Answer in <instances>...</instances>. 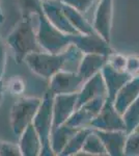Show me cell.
Masks as SVG:
<instances>
[{
    "mask_svg": "<svg viewBox=\"0 0 139 156\" xmlns=\"http://www.w3.org/2000/svg\"><path fill=\"white\" fill-rule=\"evenodd\" d=\"M125 156H139V129L128 133Z\"/></svg>",
    "mask_w": 139,
    "mask_h": 156,
    "instance_id": "cell-25",
    "label": "cell"
},
{
    "mask_svg": "<svg viewBox=\"0 0 139 156\" xmlns=\"http://www.w3.org/2000/svg\"><path fill=\"white\" fill-rule=\"evenodd\" d=\"M93 130L103 142L108 155L125 156V146L128 135L125 130H112V131Z\"/></svg>",
    "mask_w": 139,
    "mask_h": 156,
    "instance_id": "cell-14",
    "label": "cell"
},
{
    "mask_svg": "<svg viewBox=\"0 0 139 156\" xmlns=\"http://www.w3.org/2000/svg\"><path fill=\"white\" fill-rule=\"evenodd\" d=\"M7 64V53H6V46L3 42L0 40V80L4 76Z\"/></svg>",
    "mask_w": 139,
    "mask_h": 156,
    "instance_id": "cell-31",
    "label": "cell"
},
{
    "mask_svg": "<svg viewBox=\"0 0 139 156\" xmlns=\"http://www.w3.org/2000/svg\"><path fill=\"white\" fill-rule=\"evenodd\" d=\"M6 43L14 52L17 64L24 62L25 57L31 52L41 51L36 39V30L32 27V17H22L9 34Z\"/></svg>",
    "mask_w": 139,
    "mask_h": 156,
    "instance_id": "cell-2",
    "label": "cell"
},
{
    "mask_svg": "<svg viewBox=\"0 0 139 156\" xmlns=\"http://www.w3.org/2000/svg\"><path fill=\"white\" fill-rule=\"evenodd\" d=\"M60 1L74 7L77 11L82 12L83 15H85L99 0H60Z\"/></svg>",
    "mask_w": 139,
    "mask_h": 156,
    "instance_id": "cell-27",
    "label": "cell"
},
{
    "mask_svg": "<svg viewBox=\"0 0 139 156\" xmlns=\"http://www.w3.org/2000/svg\"><path fill=\"white\" fill-rule=\"evenodd\" d=\"M97 97H107V87L101 72L84 81L82 87L78 92L76 109Z\"/></svg>",
    "mask_w": 139,
    "mask_h": 156,
    "instance_id": "cell-13",
    "label": "cell"
},
{
    "mask_svg": "<svg viewBox=\"0 0 139 156\" xmlns=\"http://www.w3.org/2000/svg\"><path fill=\"white\" fill-rule=\"evenodd\" d=\"M36 39L42 50L50 53H60L72 45L71 34H67L49 21L44 12L37 15Z\"/></svg>",
    "mask_w": 139,
    "mask_h": 156,
    "instance_id": "cell-3",
    "label": "cell"
},
{
    "mask_svg": "<svg viewBox=\"0 0 139 156\" xmlns=\"http://www.w3.org/2000/svg\"><path fill=\"white\" fill-rule=\"evenodd\" d=\"M2 99H3V83L2 80H0V104L2 103Z\"/></svg>",
    "mask_w": 139,
    "mask_h": 156,
    "instance_id": "cell-32",
    "label": "cell"
},
{
    "mask_svg": "<svg viewBox=\"0 0 139 156\" xmlns=\"http://www.w3.org/2000/svg\"><path fill=\"white\" fill-rule=\"evenodd\" d=\"M101 73H102L106 87H107V98L111 100H114L118 90L122 89L123 85L128 80H130L133 77L126 71L115 70L108 62H106L105 66L102 68Z\"/></svg>",
    "mask_w": 139,
    "mask_h": 156,
    "instance_id": "cell-15",
    "label": "cell"
},
{
    "mask_svg": "<svg viewBox=\"0 0 139 156\" xmlns=\"http://www.w3.org/2000/svg\"><path fill=\"white\" fill-rule=\"evenodd\" d=\"M3 21H4V15L1 9V4H0V23H3Z\"/></svg>",
    "mask_w": 139,
    "mask_h": 156,
    "instance_id": "cell-33",
    "label": "cell"
},
{
    "mask_svg": "<svg viewBox=\"0 0 139 156\" xmlns=\"http://www.w3.org/2000/svg\"><path fill=\"white\" fill-rule=\"evenodd\" d=\"M0 156H22L19 144L0 140Z\"/></svg>",
    "mask_w": 139,
    "mask_h": 156,
    "instance_id": "cell-28",
    "label": "cell"
},
{
    "mask_svg": "<svg viewBox=\"0 0 139 156\" xmlns=\"http://www.w3.org/2000/svg\"><path fill=\"white\" fill-rule=\"evenodd\" d=\"M77 95L78 93L54 95L52 130L65 124L71 115L74 114L77 105Z\"/></svg>",
    "mask_w": 139,
    "mask_h": 156,
    "instance_id": "cell-12",
    "label": "cell"
},
{
    "mask_svg": "<svg viewBox=\"0 0 139 156\" xmlns=\"http://www.w3.org/2000/svg\"><path fill=\"white\" fill-rule=\"evenodd\" d=\"M126 125V131L130 133L139 129V96L122 115Z\"/></svg>",
    "mask_w": 139,
    "mask_h": 156,
    "instance_id": "cell-23",
    "label": "cell"
},
{
    "mask_svg": "<svg viewBox=\"0 0 139 156\" xmlns=\"http://www.w3.org/2000/svg\"><path fill=\"white\" fill-rule=\"evenodd\" d=\"M71 42L75 45L83 54L93 53L108 56L114 50L111 48L110 43L103 39L97 31L92 34H77L71 36Z\"/></svg>",
    "mask_w": 139,
    "mask_h": 156,
    "instance_id": "cell-7",
    "label": "cell"
},
{
    "mask_svg": "<svg viewBox=\"0 0 139 156\" xmlns=\"http://www.w3.org/2000/svg\"><path fill=\"white\" fill-rule=\"evenodd\" d=\"M78 155H97V156H105L108 155L107 151L105 149V146L99 135L92 131L87 135L84 145L82 147L81 152L78 153Z\"/></svg>",
    "mask_w": 139,
    "mask_h": 156,
    "instance_id": "cell-22",
    "label": "cell"
},
{
    "mask_svg": "<svg viewBox=\"0 0 139 156\" xmlns=\"http://www.w3.org/2000/svg\"><path fill=\"white\" fill-rule=\"evenodd\" d=\"M22 17H32L43 12V0H18Z\"/></svg>",
    "mask_w": 139,
    "mask_h": 156,
    "instance_id": "cell-24",
    "label": "cell"
},
{
    "mask_svg": "<svg viewBox=\"0 0 139 156\" xmlns=\"http://www.w3.org/2000/svg\"><path fill=\"white\" fill-rule=\"evenodd\" d=\"M62 4V9H64L65 16L69 19V21L71 22V24L77 29V31L79 34H92V32L96 31L92 27V24L89 23L87 21V19H85L84 15L82 12H80L79 11H77L74 7L68 5V4L61 2Z\"/></svg>",
    "mask_w": 139,
    "mask_h": 156,
    "instance_id": "cell-20",
    "label": "cell"
},
{
    "mask_svg": "<svg viewBox=\"0 0 139 156\" xmlns=\"http://www.w3.org/2000/svg\"><path fill=\"white\" fill-rule=\"evenodd\" d=\"M139 96V74L128 80L118 90L113 100V104L118 112L123 115L125 110L135 101Z\"/></svg>",
    "mask_w": 139,
    "mask_h": 156,
    "instance_id": "cell-16",
    "label": "cell"
},
{
    "mask_svg": "<svg viewBox=\"0 0 139 156\" xmlns=\"http://www.w3.org/2000/svg\"><path fill=\"white\" fill-rule=\"evenodd\" d=\"M53 101L54 94L48 90L42 98L41 105L32 121V124L42 140V150L40 156L55 155L50 146V134L53 127Z\"/></svg>",
    "mask_w": 139,
    "mask_h": 156,
    "instance_id": "cell-4",
    "label": "cell"
},
{
    "mask_svg": "<svg viewBox=\"0 0 139 156\" xmlns=\"http://www.w3.org/2000/svg\"><path fill=\"white\" fill-rule=\"evenodd\" d=\"M107 62L112 68L118 71H126V62H127V56L116 53V52H112L111 54L108 55Z\"/></svg>",
    "mask_w": 139,
    "mask_h": 156,
    "instance_id": "cell-29",
    "label": "cell"
},
{
    "mask_svg": "<svg viewBox=\"0 0 139 156\" xmlns=\"http://www.w3.org/2000/svg\"><path fill=\"white\" fill-rule=\"evenodd\" d=\"M113 1L114 0H99L92 23L93 29L109 43L113 21Z\"/></svg>",
    "mask_w": 139,
    "mask_h": 156,
    "instance_id": "cell-11",
    "label": "cell"
},
{
    "mask_svg": "<svg viewBox=\"0 0 139 156\" xmlns=\"http://www.w3.org/2000/svg\"><path fill=\"white\" fill-rule=\"evenodd\" d=\"M92 131V128L90 127H85L78 129L74 134L72 135V137L69 140L68 144L65 145L64 149L62 150L60 156H74L78 155V153L81 152L82 147L84 145V142L86 140L87 135Z\"/></svg>",
    "mask_w": 139,
    "mask_h": 156,
    "instance_id": "cell-21",
    "label": "cell"
},
{
    "mask_svg": "<svg viewBox=\"0 0 139 156\" xmlns=\"http://www.w3.org/2000/svg\"><path fill=\"white\" fill-rule=\"evenodd\" d=\"M83 53L75 45H71L65 51L60 53H50L44 50L31 52L25 57L24 62L30 71L45 79H50L60 70H68L67 67L79 65Z\"/></svg>",
    "mask_w": 139,
    "mask_h": 156,
    "instance_id": "cell-1",
    "label": "cell"
},
{
    "mask_svg": "<svg viewBox=\"0 0 139 156\" xmlns=\"http://www.w3.org/2000/svg\"><path fill=\"white\" fill-rule=\"evenodd\" d=\"M107 59L108 56L102 54H83L77 67V72L81 75L85 81L97 73L101 72L102 68L107 62Z\"/></svg>",
    "mask_w": 139,
    "mask_h": 156,
    "instance_id": "cell-18",
    "label": "cell"
},
{
    "mask_svg": "<svg viewBox=\"0 0 139 156\" xmlns=\"http://www.w3.org/2000/svg\"><path fill=\"white\" fill-rule=\"evenodd\" d=\"M77 130L78 129L68 126L67 124L60 125L59 127L52 130L51 134H50V146H51L55 155L60 156L65 145L68 144L69 140Z\"/></svg>",
    "mask_w": 139,
    "mask_h": 156,
    "instance_id": "cell-19",
    "label": "cell"
},
{
    "mask_svg": "<svg viewBox=\"0 0 139 156\" xmlns=\"http://www.w3.org/2000/svg\"><path fill=\"white\" fill-rule=\"evenodd\" d=\"M107 97H97L78 107L65 124L75 129L90 127V123L102 109Z\"/></svg>",
    "mask_w": 139,
    "mask_h": 156,
    "instance_id": "cell-9",
    "label": "cell"
},
{
    "mask_svg": "<svg viewBox=\"0 0 139 156\" xmlns=\"http://www.w3.org/2000/svg\"><path fill=\"white\" fill-rule=\"evenodd\" d=\"M42 102V98L21 97L12 104L9 121L12 132L20 136L25 128L31 124Z\"/></svg>",
    "mask_w": 139,
    "mask_h": 156,
    "instance_id": "cell-5",
    "label": "cell"
},
{
    "mask_svg": "<svg viewBox=\"0 0 139 156\" xmlns=\"http://www.w3.org/2000/svg\"><path fill=\"white\" fill-rule=\"evenodd\" d=\"M84 83V79L77 71L60 70L49 79V90L54 95L78 93Z\"/></svg>",
    "mask_w": 139,
    "mask_h": 156,
    "instance_id": "cell-8",
    "label": "cell"
},
{
    "mask_svg": "<svg viewBox=\"0 0 139 156\" xmlns=\"http://www.w3.org/2000/svg\"><path fill=\"white\" fill-rule=\"evenodd\" d=\"M43 12L60 31L71 36L79 34L65 16L60 0H43Z\"/></svg>",
    "mask_w": 139,
    "mask_h": 156,
    "instance_id": "cell-10",
    "label": "cell"
},
{
    "mask_svg": "<svg viewBox=\"0 0 139 156\" xmlns=\"http://www.w3.org/2000/svg\"><path fill=\"white\" fill-rule=\"evenodd\" d=\"M25 89H26V83L23 78L20 76H12L7 80L6 90H9V94L14 96L22 95L25 92Z\"/></svg>",
    "mask_w": 139,
    "mask_h": 156,
    "instance_id": "cell-26",
    "label": "cell"
},
{
    "mask_svg": "<svg viewBox=\"0 0 139 156\" xmlns=\"http://www.w3.org/2000/svg\"><path fill=\"white\" fill-rule=\"evenodd\" d=\"M19 137V147L22 156H40L42 150V140L32 123L25 128Z\"/></svg>",
    "mask_w": 139,
    "mask_h": 156,
    "instance_id": "cell-17",
    "label": "cell"
},
{
    "mask_svg": "<svg viewBox=\"0 0 139 156\" xmlns=\"http://www.w3.org/2000/svg\"><path fill=\"white\" fill-rule=\"evenodd\" d=\"M90 128L97 130H106V131H112V130L126 131V125L123 115L116 110L113 104V100L106 98L102 109L90 123Z\"/></svg>",
    "mask_w": 139,
    "mask_h": 156,
    "instance_id": "cell-6",
    "label": "cell"
},
{
    "mask_svg": "<svg viewBox=\"0 0 139 156\" xmlns=\"http://www.w3.org/2000/svg\"><path fill=\"white\" fill-rule=\"evenodd\" d=\"M126 72H128L132 76L139 74V56L128 55L126 62Z\"/></svg>",
    "mask_w": 139,
    "mask_h": 156,
    "instance_id": "cell-30",
    "label": "cell"
}]
</instances>
